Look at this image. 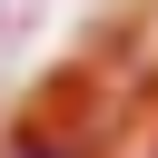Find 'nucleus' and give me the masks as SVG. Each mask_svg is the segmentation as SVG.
Instances as JSON below:
<instances>
[{
    "instance_id": "1",
    "label": "nucleus",
    "mask_w": 158,
    "mask_h": 158,
    "mask_svg": "<svg viewBox=\"0 0 158 158\" xmlns=\"http://www.w3.org/2000/svg\"><path fill=\"white\" fill-rule=\"evenodd\" d=\"M0 158H89V138H79L59 109H40V118H20V128H10V148H0Z\"/></svg>"
}]
</instances>
